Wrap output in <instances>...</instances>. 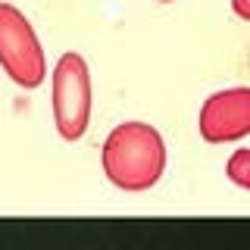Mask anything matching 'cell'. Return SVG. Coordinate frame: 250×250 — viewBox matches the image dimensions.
<instances>
[{"label":"cell","mask_w":250,"mask_h":250,"mask_svg":"<svg viewBox=\"0 0 250 250\" xmlns=\"http://www.w3.org/2000/svg\"><path fill=\"white\" fill-rule=\"evenodd\" d=\"M231 10H234V16L250 22V0H231Z\"/></svg>","instance_id":"cell-6"},{"label":"cell","mask_w":250,"mask_h":250,"mask_svg":"<svg viewBox=\"0 0 250 250\" xmlns=\"http://www.w3.org/2000/svg\"><path fill=\"white\" fill-rule=\"evenodd\" d=\"M225 175H229L238 188L250 191V147H241V150H234L229 156V163H225Z\"/></svg>","instance_id":"cell-5"},{"label":"cell","mask_w":250,"mask_h":250,"mask_svg":"<svg viewBox=\"0 0 250 250\" xmlns=\"http://www.w3.org/2000/svg\"><path fill=\"white\" fill-rule=\"evenodd\" d=\"M53 122L62 141L84 138L91 122V72L75 50L62 53L53 66Z\"/></svg>","instance_id":"cell-3"},{"label":"cell","mask_w":250,"mask_h":250,"mask_svg":"<svg viewBox=\"0 0 250 250\" xmlns=\"http://www.w3.org/2000/svg\"><path fill=\"white\" fill-rule=\"evenodd\" d=\"M0 69L19 88H41L47 78V60L31 22L13 3H0Z\"/></svg>","instance_id":"cell-2"},{"label":"cell","mask_w":250,"mask_h":250,"mask_svg":"<svg viewBox=\"0 0 250 250\" xmlns=\"http://www.w3.org/2000/svg\"><path fill=\"white\" fill-rule=\"evenodd\" d=\"M160 3H172V0H160Z\"/></svg>","instance_id":"cell-7"},{"label":"cell","mask_w":250,"mask_h":250,"mask_svg":"<svg viewBox=\"0 0 250 250\" xmlns=\"http://www.w3.org/2000/svg\"><path fill=\"white\" fill-rule=\"evenodd\" d=\"M200 138L207 144H229L250 135V88H225L203 100Z\"/></svg>","instance_id":"cell-4"},{"label":"cell","mask_w":250,"mask_h":250,"mask_svg":"<svg viewBox=\"0 0 250 250\" xmlns=\"http://www.w3.org/2000/svg\"><path fill=\"white\" fill-rule=\"evenodd\" d=\"M100 163H104V175L119 191L141 194L150 191L166 172V144L153 125L122 122L106 135Z\"/></svg>","instance_id":"cell-1"}]
</instances>
